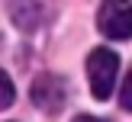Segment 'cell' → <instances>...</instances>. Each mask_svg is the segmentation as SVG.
<instances>
[{
	"mask_svg": "<svg viewBox=\"0 0 132 122\" xmlns=\"http://www.w3.org/2000/svg\"><path fill=\"white\" fill-rule=\"evenodd\" d=\"M6 10H10V19L26 32L42 23V3L39 0H6Z\"/></svg>",
	"mask_w": 132,
	"mask_h": 122,
	"instance_id": "obj_4",
	"label": "cell"
},
{
	"mask_svg": "<svg viewBox=\"0 0 132 122\" xmlns=\"http://www.w3.org/2000/svg\"><path fill=\"white\" fill-rule=\"evenodd\" d=\"M116 74H119V55L110 48H94L87 58V80H90V93L97 100H110L116 87Z\"/></svg>",
	"mask_w": 132,
	"mask_h": 122,
	"instance_id": "obj_1",
	"label": "cell"
},
{
	"mask_svg": "<svg viewBox=\"0 0 132 122\" xmlns=\"http://www.w3.org/2000/svg\"><path fill=\"white\" fill-rule=\"evenodd\" d=\"M97 26L106 39H132V3L129 0H103L97 10Z\"/></svg>",
	"mask_w": 132,
	"mask_h": 122,
	"instance_id": "obj_2",
	"label": "cell"
},
{
	"mask_svg": "<svg viewBox=\"0 0 132 122\" xmlns=\"http://www.w3.org/2000/svg\"><path fill=\"white\" fill-rule=\"evenodd\" d=\"M68 100V83L58 74H39L32 80V103L45 112H58Z\"/></svg>",
	"mask_w": 132,
	"mask_h": 122,
	"instance_id": "obj_3",
	"label": "cell"
},
{
	"mask_svg": "<svg viewBox=\"0 0 132 122\" xmlns=\"http://www.w3.org/2000/svg\"><path fill=\"white\" fill-rule=\"evenodd\" d=\"M74 122H106V119H100V116H77Z\"/></svg>",
	"mask_w": 132,
	"mask_h": 122,
	"instance_id": "obj_7",
	"label": "cell"
},
{
	"mask_svg": "<svg viewBox=\"0 0 132 122\" xmlns=\"http://www.w3.org/2000/svg\"><path fill=\"white\" fill-rule=\"evenodd\" d=\"M119 106L132 112V71L126 74V80H122V90H119Z\"/></svg>",
	"mask_w": 132,
	"mask_h": 122,
	"instance_id": "obj_6",
	"label": "cell"
},
{
	"mask_svg": "<svg viewBox=\"0 0 132 122\" xmlns=\"http://www.w3.org/2000/svg\"><path fill=\"white\" fill-rule=\"evenodd\" d=\"M13 100H16V87H13V80L0 71V109L13 106Z\"/></svg>",
	"mask_w": 132,
	"mask_h": 122,
	"instance_id": "obj_5",
	"label": "cell"
}]
</instances>
